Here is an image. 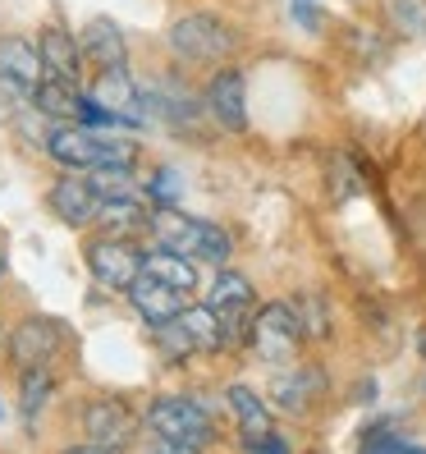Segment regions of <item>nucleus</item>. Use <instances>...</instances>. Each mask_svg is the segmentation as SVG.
Segmentation results:
<instances>
[{
	"label": "nucleus",
	"instance_id": "nucleus-1",
	"mask_svg": "<svg viewBox=\"0 0 426 454\" xmlns=\"http://www.w3.org/2000/svg\"><path fill=\"white\" fill-rule=\"evenodd\" d=\"M46 152L56 156L65 170H111L138 161V143L120 138L111 129H92V124H56L46 138Z\"/></svg>",
	"mask_w": 426,
	"mask_h": 454
},
{
	"label": "nucleus",
	"instance_id": "nucleus-2",
	"mask_svg": "<svg viewBox=\"0 0 426 454\" xmlns=\"http://www.w3.org/2000/svg\"><path fill=\"white\" fill-rule=\"evenodd\" d=\"M151 239H156V248H174L183 257H193V262H216L225 266L229 262V234L221 225H211V221H198L189 216V211H179L174 202L170 207H151Z\"/></svg>",
	"mask_w": 426,
	"mask_h": 454
},
{
	"label": "nucleus",
	"instance_id": "nucleus-3",
	"mask_svg": "<svg viewBox=\"0 0 426 454\" xmlns=\"http://www.w3.org/2000/svg\"><path fill=\"white\" fill-rule=\"evenodd\" d=\"M170 51L179 60H193V65H221L238 51V33L221 14H183L174 28H170Z\"/></svg>",
	"mask_w": 426,
	"mask_h": 454
},
{
	"label": "nucleus",
	"instance_id": "nucleus-4",
	"mask_svg": "<svg viewBox=\"0 0 426 454\" xmlns=\"http://www.w3.org/2000/svg\"><path fill=\"white\" fill-rule=\"evenodd\" d=\"M147 427L161 441H179V445H211L216 441V422H211L206 404L193 395H161L147 409Z\"/></svg>",
	"mask_w": 426,
	"mask_h": 454
},
{
	"label": "nucleus",
	"instance_id": "nucleus-5",
	"mask_svg": "<svg viewBox=\"0 0 426 454\" xmlns=\"http://www.w3.org/2000/svg\"><path fill=\"white\" fill-rule=\"evenodd\" d=\"M303 335H307V331H303V317H298L294 303H266V308L252 312V331H248V340H252L257 358H266L271 367L294 363Z\"/></svg>",
	"mask_w": 426,
	"mask_h": 454
},
{
	"label": "nucleus",
	"instance_id": "nucleus-6",
	"mask_svg": "<svg viewBox=\"0 0 426 454\" xmlns=\"http://www.w3.org/2000/svg\"><path fill=\"white\" fill-rule=\"evenodd\" d=\"M88 271L101 289H115V294H128L133 280L143 276V253L133 248V239H115V234H101L88 244Z\"/></svg>",
	"mask_w": 426,
	"mask_h": 454
},
{
	"label": "nucleus",
	"instance_id": "nucleus-7",
	"mask_svg": "<svg viewBox=\"0 0 426 454\" xmlns=\"http://www.w3.org/2000/svg\"><path fill=\"white\" fill-rule=\"evenodd\" d=\"M211 308L221 312V326H225V349H234V344H244L248 331H252V312H257V299H252V285L248 276L238 271H221L216 285H211Z\"/></svg>",
	"mask_w": 426,
	"mask_h": 454
},
{
	"label": "nucleus",
	"instance_id": "nucleus-8",
	"mask_svg": "<svg viewBox=\"0 0 426 454\" xmlns=\"http://www.w3.org/2000/svg\"><path fill=\"white\" fill-rule=\"evenodd\" d=\"M42 83H46L42 46L23 37H0V92H10L14 101H33Z\"/></svg>",
	"mask_w": 426,
	"mask_h": 454
},
{
	"label": "nucleus",
	"instance_id": "nucleus-9",
	"mask_svg": "<svg viewBox=\"0 0 426 454\" xmlns=\"http://www.w3.org/2000/svg\"><path fill=\"white\" fill-rule=\"evenodd\" d=\"M88 101L101 106V111L111 115L115 124H128V129H138V124L147 120V111H143V92L133 88L128 69H97L92 88H88Z\"/></svg>",
	"mask_w": 426,
	"mask_h": 454
},
{
	"label": "nucleus",
	"instance_id": "nucleus-10",
	"mask_svg": "<svg viewBox=\"0 0 426 454\" xmlns=\"http://www.w3.org/2000/svg\"><path fill=\"white\" fill-rule=\"evenodd\" d=\"M60 344H65L60 322H50V317H28V322H19L14 335H10V358H14L19 372L46 367L50 358L60 354Z\"/></svg>",
	"mask_w": 426,
	"mask_h": 454
},
{
	"label": "nucleus",
	"instance_id": "nucleus-11",
	"mask_svg": "<svg viewBox=\"0 0 426 454\" xmlns=\"http://www.w3.org/2000/svg\"><path fill=\"white\" fill-rule=\"evenodd\" d=\"M46 207L56 211V216H60L65 225H74V230H78V225H88V221H97V216H101L105 198L97 193L92 175H65V179L50 184Z\"/></svg>",
	"mask_w": 426,
	"mask_h": 454
},
{
	"label": "nucleus",
	"instance_id": "nucleus-12",
	"mask_svg": "<svg viewBox=\"0 0 426 454\" xmlns=\"http://www.w3.org/2000/svg\"><path fill=\"white\" fill-rule=\"evenodd\" d=\"M206 111L221 129L244 133L248 129V83L238 69H216L206 83Z\"/></svg>",
	"mask_w": 426,
	"mask_h": 454
},
{
	"label": "nucleus",
	"instance_id": "nucleus-13",
	"mask_svg": "<svg viewBox=\"0 0 426 454\" xmlns=\"http://www.w3.org/2000/svg\"><path fill=\"white\" fill-rule=\"evenodd\" d=\"M83 432H88L97 445L124 450L133 436H138V418H133V409L124 404V399L101 395V399H92V404L83 409Z\"/></svg>",
	"mask_w": 426,
	"mask_h": 454
},
{
	"label": "nucleus",
	"instance_id": "nucleus-14",
	"mask_svg": "<svg viewBox=\"0 0 426 454\" xmlns=\"http://www.w3.org/2000/svg\"><path fill=\"white\" fill-rule=\"evenodd\" d=\"M128 303H133V312H138L147 326H161V322H174V317L189 308V294L143 271L138 280H133V289H128Z\"/></svg>",
	"mask_w": 426,
	"mask_h": 454
},
{
	"label": "nucleus",
	"instance_id": "nucleus-15",
	"mask_svg": "<svg viewBox=\"0 0 426 454\" xmlns=\"http://www.w3.org/2000/svg\"><path fill=\"white\" fill-rule=\"evenodd\" d=\"M78 46H83V60H92L97 69H124V60H128L124 33L111 19H92L83 28V37H78Z\"/></svg>",
	"mask_w": 426,
	"mask_h": 454
},
{
	"label": "nucleus",
	"instance_id": "nucleus-16",
	"mask_svg": "<svg viewBox=\"0 0 426 454\" xmlns=\"http://www.w3.org/2000/svg\"><path fill=\"white\" fill-rule=\"evenodd\" d=\"M83 92H78V83H69V78H46V83L33 92V106L42 115H50L56 124H78L83 120Z\"/></svg>",
	"mask_w": 426,
	"mask_h": 454
},
{
	"label": "nucleus",
	"instance_id": "nucleus-17",
	"mask_svg": "<svg viewBox=\"0 0 426 454\" xmlns=\"http://www.w3.org/2000/svg\"><path fill=\"white\" fill-rule=\"evenodd\" d=\"M321 372L312 367H294V372H280V377L271 381V399L284 409V413H303L312 404V395H321Z\"/></svg>",
	"mask_w": 426,
	"mask_h": 454
},
{
	"label": "nucleus",
	"instance_id": "nucleus-18",
	"mask_svg": "<svg viewBox=\"0 0 426 454\" xmlns=\"http://www.w3.org/2000/svg\"><path fill=\"white\" fill-rule=\"evenodd\" d=\"M225 399H229V409H234V418H238V432H244V445H252V441H266L275 432L271 427V409L257 399V390H248V386H229L225 390Z\"/></svg>",
	"mask_w": 426,
	"mask_h": 454
},
{
	"label": "nucleus",
	"instance_id": "nucleus-19",
	"mask_svg": "<svg viewBox=\"0 0 426 454\" xmlns=\"http://www.w3.org/2000/svg\"><path fill=\"white\" fill-rule=\"evenodd\" d=\"M37 46H42V60H46V69H50V78H69V83H78V60H83V46L74 42V33H65V28H46L42 37H37Z\"/></svg>",
	"mask_w": 426,
	"mask_h": 454
},
{
	"label": "nucleus",
	"instance_id": "nucleus-20",
	"mask_svg": "<svg viewBox=\"0 0 426 454\" xmlns=\"http://www.w3.org/2000/svg\"><path fill=\"white\" fill-rule=\"evenodd\" d=\"M143 271L156 276V280H166V285H174V289H183V294L198 289V266H193V257H183V253H174V248L143 253Z\"/></svg>",
	"mask_w": 426,
	"mask_h": 454
},
{
	"label": "nucleus",
	"instance_id": "nucleus-21",
	"mask_svg": "<svg viewBox=\"0 0 426 454\" xmlns=\"http://www.w3.org/2000/svg\"><path fill=\"white\" fill-rule=\"evenodd\" d=\"M179 322L189 326L198 354H221L225 349V326H221V312L211 308V303H189V308L179 312Z\"/></svg>",
	"mask_w": 426,
	"mask_h": 454
},
{
	"label": "nucleus",
	"instance_id": "nucleus-22",
	"mask_svg": "<svg viewBox=\"0 0 426 454\" xmlns=\"http://www.w3.org/2000/svg\"><path fill=\"white\" fill-rule=\"evenodd\" d=\"M97 221L105 225V234L128 239V234H138V230L151 225V211H147L143 202H133V198H105V207H101Z\"/></svg>",
	"mask_w": 426,
	"mask_h": 454
},
{
	"label": "nucleus",
	"instance_id": "nucleus-23",
	"mask_svg": "<svg viewBox=\"0 0 426 454\" xmlns=\"http://www.w3.org/2000/svg\"><path fill=\"white\" fill-rule=\"evenodd\" d=\"M50 390H56V381H50L46 367H28V372H23V381H19V413H23V422H33L46 409Z\"/></svg>",
	"mask_w": 426,
	"mask_h": 454
},
{
	"label": "nucleus",
	"instance_id": "nucleus-24",
	"mask_svg": "<svg viewBox=\"0 0 426 454\" xmlns=\"http://www.w3.org/2000/svg\"><path fill=\"white\" fill-rule=\"evenodd\" d=\"M385 23L399 37H426V0H385Z\"/></svg>",
	"mask_w": 426,
	"mask_h": 454
},
{
	"label": "nucleus",
	"instance_id": "nucleus-25",
	"mask_svg": "<svg viewBox=\"0 0 426 454\" xmlns=\"http://www.w3.org/2000/svg\"><path fill=\"white\" fill-rule=\"evenodd\" d=\"M151 344L161 349L170 363H183V358H193L198 354V344H193V335H189V326L179 322H161V326H151Z\"/></svg>",
	"mask_w": 426,
	"mask_h": 454
},
{
	"label": "nucleus",
	"instance_id": "nucleus-26",
	"mask_svg": "<svg viewBox=\"0 0 426 454\" xmlns=\"http://www.w3.org/2000/svg\"><path fill=\"white\" fill-rule=\"evenodd\" d=\"M362 454H426V450H417V445H408V441H399L394 432H385V427H371L367 441H362Z\"/></svg>",
	"mask_w": 426,
	"mask_h": 454
},
{
	"label": "nucleus",
	"instance_id": "nucleus-27",
	"mask_svg": "<svg viewBox=\"0 0 426 454\" xmlns=\"http://www.w3.org/2000/svg\"><path fill=\"white\" fill-rule=\"evenodd\" d=\"M174 193H179V170H156V175L147 179V198H151V207H170Z\"/></svg>",
	"mask_w": 426,
	"mask_h": 454
},
{
	"label": "nucleus",
	"instance_id": "nucleus-28",
	"mask_svg": "<svg viewBox=\"0 0 426 454\" xmlns=\"http://www.w3.org/2000/svg\"><path fill=\"white\" fill-rule=\"evenodd\" d=\"M294 308L307 312V322H303L307 335H326V331H330V326H326V308H321V299H312V294H307V299H298Z\"/></svg>",
	"mask_w": 426,
	"mask_h": 454
},
{
	"label": "nucleus",
	"instance_id": "nucleus-29",
	"mask_svg": "<svg viewBox=\"0 0 426 454\" xmlns=\"http://www.w3.org/2000/svg\"><path fill=\"white\" fill-rule=\"evenodd\" d=\"M294 19L303 23V28L321 33V10H316V0H294Z\"/></svg>",
	"mask_w": 426,
	"mask_h": 454
},
{
	"label": "nucleus",
	"instance_id": "nucleus-30",
	"mask_svg": "<svg viewBox=\"0 0 426 454\" xmlns=\"http://www.w3.org/2000/svg\"><path fill=\"white\" fill-rule=\"evenodd\" d=\"M248 450H252V454H289V450H284V441H280L275 432H271V436H266V441H252Z\"/></svg>",
	"mask_w": 426,
	"mask_h": 454
},
{
	"label": "nucleus",
	"instance_id": "nucleus-31",
	"mask_svg": "<svg viewBox=\"0 0 426 454\" xmlns=\"http://www.w3.org/2000/svg\"><path fill=\"white\" fill-rule=\"evenodd\" d=\"M147 454H198V445H179V441H156Z\"/></svg>",
	"mask_w": 426,
	"mask_h": 454
},
{
	"label": "nucleus",
	"instance_id": "nucleus-32",
	"mask_svg": "<svg viewBox=\"0 0 426 454\" xmlns=\"http://www.w3.org/2000/svg\"><path fill=\"white\" fill-rule=\"evenodd\" d=\"M65 454H120V450H111V445H74V450H65Z\"/></svg>",
	"mask_w": 426,
	"mask_h": 454
},
{
	"label": "nucleus",
	"instance_id": "nucleus-33",
	"mask_svg": "<svg viewBox=\"0 0 426 454\" xmlns=\"http://www.w3.org/2000/svg\"><path fill=\"white\" fill-rule=\"evenodd\" d=\"M5 266H10V257H5V248H0V276H5Z\"/></svg>",
	"mask_w": 426,
	"mask_h": 454
}]
</instances>
